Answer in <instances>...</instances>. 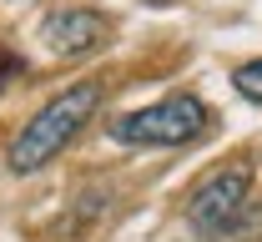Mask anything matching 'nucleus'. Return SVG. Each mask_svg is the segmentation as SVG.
I'll use <instances>...</instances> for the list:
<instances>
[{
	"label": "nucleus",
	"instance_id": "nucleus-1",
	"mask_svg": "<svg viewBox=\"0 0 262 242\" xmlns=\"http://www.w3.org/2000/svg\"><path fill=\"white\" fill-rule=\"evenodd\" d=\"M96 106H101V81H76L61 96H51L20 126V137L10 141V172H40L46 162H56L81 137V126L96 116Z\"/></svg>",
	"mask_w": 262,
	"mask_h": 242
},
{
	"label": "nucleus",
	"instance_id": "nucleus-2",
	"mask_svg": "<svg viewBox=\"0 0 262 242\" xmlns=\"http://www.w3.org/2000/svg\"><path fill=\"white\" fill-rule=\"evenodd\" d=\"M207 121H212V111L196 101L192 91H171V96L141 106V111L116 116L106 131L121 146H187V141H196L207 131Z\"/></svg>",
	"mask_w": 262,
	"mask_h": 242
},
{
	"label": "nucleus",
	"instance_id": "nucleus-3",
	"mask_svg": "<svg viewBox=\"0 0 262 242\" xmlns=\"http://www.w3.org/2000/svg\"><path fill=\"white\" fill-rule=\"evenodd\" d=\"M247 202H252V167L237 162V167L212 172L187 197V222H192V232L202 242H222V237H232V227H237Z\"/></svg>",
	"mask_w": 262,
	"mask_h": 242
},
{
	"label": "nucleus",
	"instance_id": "nucleus-4",
	"mask_svg": "<svg viewBox=\"0 0 262 242\" xmlns=\"http://www.w3.org/2000/svg\"><path fill=\"white\" fill-rule=\"evenodd\" d=\"M106 35H111V20L96 15V10H56V15H46V26H40V40H46V51H56V56H91L96 46H106Z\"/></svg>",
	"mask_w": 262,
	"mask_h": 242
},
{
	"label": "nucleus",
	"instance_id": "nucleus-5",
	"mask_svg": "<svg viewBox=\"0 0 262 242\" xmlns=\"http://www.w3.org/2000/svg\"><path fill=\"white\" fill-rule=\"evenodd\" d=\"M232 237L237 242H262V197H252L242 217H237V227H232Z\"/></svg>",
	"mask_w": 262,
	"mask_h": 242
},
{
	"label": "nucleus",
	"instance_id": "nucleus-6",
	"mask_svg": "<svg viewBox=\"0 0 262 242\" xmlns=\"http://www.w3.org/2000/svg\"><path fill=\"white\" fill-rule=\"evenodd\" d=\"M232 86L247 96V101H262V61H247V66L232 71Z\"/></svg>",
	"mask_w": 262,
	"mask_h": 242
},
{
	"label": "nucleus",
	"instance_id": "nucleus-7",
	"mask_svg": "<svg viewBox=\"0 0 262 242\" xmlns=\"http://www.w3.org/2000/svg\"><path fill=\"white\" fill-rule=\"evenodd\" d=\"M20 71H26V66H20V56H5V51H0V91H5Z\"/></svg>",
	"mask_w": 262,
	"mask_h": 242
}]
</instances>
